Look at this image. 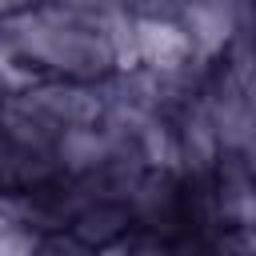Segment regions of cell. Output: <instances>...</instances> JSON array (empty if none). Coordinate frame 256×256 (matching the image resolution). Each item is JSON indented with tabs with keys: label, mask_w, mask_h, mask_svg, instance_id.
Wrapping results in <instances>:
<instances>
[{
	"label": "cell",
	"mask_w": 256,
	"mask_h": 256,
	"mask_svg": "<svg viewBox=\"0 0 256 256\" xmlns=\"http://www.w3.org/2000/svg\"><path fill=\"white\" fill-rule=\"evenodd\" d=\"M0 40L20 64L40 76L100 84L108 72H116V52L108 36L68 0H32L0 16Z\"/></svg>",
	"instance_id": "obj_1"
},
{
	"label": "cell",
	"mask_w": 256,
	"mask_h": 256,
	"mask_svg": "<svg viewBox=\"0 0 256 256\" xmlns=\"http://www.w3.org/2000/svg\"><path fill=\"white\" fill-rule=\"evenodd\" d=\"M136 64L148 72H160V76L208 68L196 60L192 40L180 28V20L176 16H152V12H136Z\"/></svg>",
	"instance_id": "obj_2"
},
{
	"label": "cell",
	"mask_w": 256,
	"mask_h": 256,
	"mask_svg": "<svg viewBox=\"0 0 256 256\" xmlns=\"http://www.w3.org/2000/svg\"><path fill=\"white\" fill-rule=\"evenodd\" d=\"M88 252H104L120 232H128L132 228V212H128V204L120 200V196H92V200H84L72 216H68V224H64Z\"/></svg>",
	"instance_id": "obj_3"
}]
</instances>
